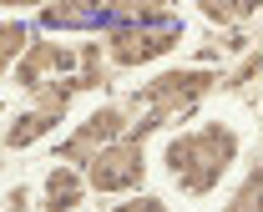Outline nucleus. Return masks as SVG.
<instances>
[{
    "label": "nucleus",
    "mask_w": 263,
    "mask_h": 212,
    "mask_svg": "<svg viewBox=\"0 0 263 212\" xmlns=\"http://www.w3.org/2000/svg\"><path fill=\"white\" fill-rule=\"evenodd\" d=\"M233 157H238L233 126L208 121V126H197V132H182V137L167 141L162 167L177 177V187H182L187 197H208V192L223 182V172L233 167Z\"/></svg>",
    "instance_id": "nucleus-1"
},
{
    "label": "nucleus",
    "mask_w": 263,
    "mask_h": 212,
    "mask_svg": "<svg viewBox=\"0 0 263 212\" xmlns=\"http://www.w3.org/2000/svg\"><path fill=\"white\" fill-rule=\"evenodd\" d=\"M127 121H132L127 106H101V111H91V116H86V121L61 141V146H56V157H61L66 167H91L106 146H117V141H122Z\"/></svg>",
    "instance_id": "nucleus-2"
},
{
    "label": "nucleus",
    "mask_w": 263,
    "mask_h": 212,
    "mask_svg": "<svg viewBox=\"0 0 263 212\" xmlns=\"http://www.w3.org/2000/svg\"><path fill=\"white\" fill-rule=\"evenodd\" d=\"M177 40H182V26H177V20H152V26H117V31L106 35V56H111L117 66H147V61L167 56Z\"/></svg>",
    "instance_id": "nucleus-3"
},
{
    "label": "nucleus",
    "mask_w": 263,
    "mask_h": 212,
    "mask_svg": "<svg viewBox=\"0 0 263 212\" xmlns=\"http://www.w3.org/2000/svg\"><path fill=\"white\" fill-rule=\"evenodd\" d=\"M142 177H147V152H142V137L137 132L127 141H117V146H106L97 162L86 167V182L97 192H137Z\"/></svg>",
    "instance_id": "nucleus-4"
},
{
    "label": "nucleus",
    "mask_w": 263,
    "mask_h": 212,
    "mask_svg": "<svg viewBox=\"0 0 263 212\" xmlns=\"http://www.w3.org/2000/svg\"><path fill=\"white\" fill-rule=\"evenodd\" d=\"M202 91H213V76H202V71H172L162 81H147L137 91V101L157 106V116H167V111H187Z\"/></svg>",
    "instance_id": "nucleus-5"
},
{
    "label": "nucleus",
    "mask_w": 263,
    "mask_h": 212,
    "mask_svg": "<svg viewBox=\"0 0 263 212\" xmlns=\"http://www.w3.org/2000/svg\"><path fill=\"white\" fill-rule=\"evenodd\" d=\"M71 61H76V56H71L66 46H56V40H35L31 51H26V61L15 66V86H21V91H41V86L56 81L51 71H66Z\"/></svg>",
    "instance_id": "nucleus-6"
},
{
    "label": "nucleus",
    "mask_w": 263,
    "mask_h": 212,
    "mask_svg": "<svg viewBox=\"0 0 263 212\" xmlns=\"http://www.w3.org/2000/svg\"><path fill=\"white\" fill-rule=\"evenodd\" d=\"M86 197V177L76 172V167H51V177H46V197H41V212H71L76 202Z\"/></svg>",
    "instance_id": "nucleus-7"
},
{
    "label": "nucleus",
    "mask_w": 263,
    "mask_h": 212,
    "mask_svg": "<svg viewBox=\"0 0 263 212\" xmlns=\"http://www.w3.org/2000/svg\"><path fill=\"white\" fill-rule=\"evenodd\" d=\"M31 46L35 40H31V31H26L21 20H5V26H0V66H21Z\"/></svg>",
    "instance_id": "nucleus-8"
},
{
    "label": "nucleus",
    "mask_w": 263,
    "mask_h": 212,
    "mask_svg": "<svg viewBox=\"0 0 263 212\" xmlns=\"http://www.w3.org/2000/svg\"><path fill=\"white\" fill-rule=\"evenodd\" d=\"M223 212H263V172H258V167L238 182V192L228 197V207H223Z\"/></svg>",
    "instance_id": "nucleus-9"
},
{
    "label": "nucleus",
    "mask_w": 263,
    "mask_h": 212,
    "mask_svg": "<svg viewBox=\"0 0 263 212\" xmlns=\"http://www.w3.org/2000/svg\"><path fill=\"white\" fill-rule=\"evenodd\" d=\"M41 20H46V26H86L91 10H86V5H51Z\"/></svg>",
    "instance_id": "nucleus-10"
},
{
    "label": "nucleus",
    "mask_w": 263,
    "mask_h": 212,
    "mask_svg": "<svg viewBox=\"0 0 263 212\" xmlns=\"http://www.w3.org/2000/svg\"><path fill=\"white\" fill-rule=\"evenodd\" d=\"M111 212H167L162 197H127L122 207H111Z\"/></svg>",
    "instance_id": "nucleus-11"
},
{
    "label": "nucleus",
    "mask_w": 263,
    "mask_h": 212,
    "mask_svg": "<svg viewBox=\"0 0 263 212\" xmlns=\"http://www.w3.org/2000/svg\"><path fill=\"white\" fill-rule=\"evenodd\" d=\"M10 212H26V192H21V187L10 192Z\"/></svg>",
    "instance_id": "nucleus-12"
},
{
    "label": "nucleus",
    "mask_w": 263,
    "mask_h": 212,
    "mask_svg": "<svg viewBox=\"0 0 263 212\" xmlns=\"http://www.w3.org/2000/svg\"><path fill=\"white\" fill-rule=\"evenodd\" d=\"M258 172H263V152H258Z\"/></svg>",
    "instance_id": "nucleus-13"
}]
</instances>
